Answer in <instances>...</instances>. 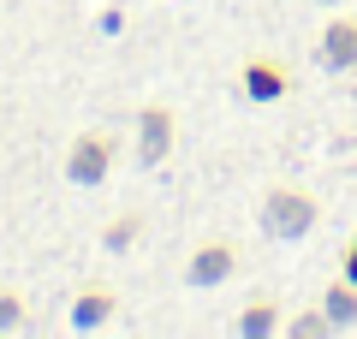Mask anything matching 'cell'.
Listing matches in <instances>:
<instances>
[{
    "label": "cell",
    "mask_w": 357,
    "mask_h": 339,
    "mask_svg": "<svg viewBox=\"0 0 357 339\" xmlns=\"http://www.w3.org/2000/svg\"><path fill=\"white\" fill-rule=\"evenodd\" d=\"M321 220V197L310 185H292V179H280V185L262 190V209H256V226H262L268 239L280 244H298L304 232H316Z\"/></svg>",
    "instance_id": "6da1fadb"
},
{
    "label": "cell",
    "mask_w": 357,
    "mask_h": 339,
    "mask_svg": "<svg viewBox=\"0 0 357 339\" xmlns=\"http://www.w3.org/2000/svg\"><path fill=\"white\" fill-rule=\"evenodd\" d=\"M114 155H119V131H107V126H89V131H77L72 143H66V179L72 185H102L107 173H114Z\"/></svg>",
    "instance_id": "7a4b0ae2"
},
{
    "label": "cell",
    "mask_w": 357,
    "mask_h": 339,
    "mask_svg": "<svg viewBox=\"0 0 357 339\" xmlns=\"http://www.w3.org/2000/svg\"><path fill=\"white\" fill-rule=\"evenodd\" d=\"M292 89H298L292 66L274 60V54H250V60L238 66V96L250 101V107H280Z\"/></svg>",
    "instance_id": "3957f363"
},
{
    "label": "cell",
    "mask_w": 357,
    "mask_h": 339,
    "mask_svg": "<svg viewBox=\"0 0 357 339\" xmlns=\"http://www.w3.org/2000/svg\"><path fill=\"white\" fill-rule=\"evenodd\" d=\"M131 143H137V167H161L167 155L178 149V113L167 107V101L137 107V131H131Z\"/></svg>",
    "instance_id": "277c9868"
},
{
    "label": "cell",
    "mask_w": 357,
    "mask_h": 339,
    "mask_svg": "<svg viewBox=\"0 0 357 339\" xmlns=\"http://www.w3.org/2000/svg\"><path fill=\"white\" fill-rule=\"evenodd\" d=\"M178 274H185V286H191V292L227 286V280L238 274V244H232V239H203L191 256H185V268H178Z\"/></svg>",
    "instance_id": "5b68a950"
},
{
    "label": "cell",
    "mask_w": 357,
    "mask_h": 339,
    "mask_svg": "<svg viewBox=\"0 0 357 339\" xmlns=\"http://www.w3.org/2000/svg\"><path fill=\"white\" fill-rule=\"evenodd\" d=\"M316 60L328 72H357V18H328V30L316 36Z\"/></svg>",
    "instance_id": "8992f818"
},
{
    "label": "cell",
    "mask_w": 357,
    "mask_h": 339,
    "mask_svg": "<svg viewBox=\"0 0 357 339\" xmlns=\"http://www.w3.org/2000/svg\"><path fill=\"white\" fill-rule=\"evenodd\" d=\"M232 333H238V339H274V333H286V303L250 298L238 315H232Z\"/></svg>",
    "instance_id": "52a82bcc"
},
{
    "label": "cell",
    "mask_w": 357,
    "mask_h": 339,
    "mask_svg": "<svg viewBox=\"0 0 357 339\" xmlns=\"http://www.w3.org/2000/svg\"><path fill=\"white\" fill-rule=\"evenodd\" d=\"M114 310H119V292L114 286H84L72 298V327H77V333H96V327L114 322Z\"/></svg>",
    "instance_id": "ba28073f"
},
{
    "label": "cell",
    "mask_w": 357,
    "mask_h": 339,
    "mask_svg": "<svg viewBox=\"0 0 357 339\" xmlns=\"http://www.w3.org/2000/svg\"><path fill=\"white\" fill-rule=\"evenodd\" d=\"M143 232H149V220H143L137 209H119L114 220L102 226V250H114V256H126V250H137V244H143Z\"/></svg>",
    "instance_id": "9c48e42d"
},
{
    "label": "cell",
    "mask_w": 357,
    "mask_h": 339,
    "mask_svg": "<svg viewBox=\"0 0 357 339\" xmlns=\"http://www.w3.org/2000/svg\"><path fill=\"white\" fill-rule=\"evenodd\" d=\"M321 310H328V322L333 327H357V280H333L328 292H321Z\"/></svg>",
    "instance_id": "30bf717a"
},
{
    "label": "cell",
    "mask_w": 357,
    "mask_h": 339,
    "mask_svg": "<svg viewBox=\"0 0 357 339\" xmlns=\"http://www.w3.org/2000/svg\"><path fill=\"white\" fill-rule=\"evenodd\" d=\"M286 333L292 339H321V333H333V322H328V310H310V315H292V322H286Z\"/></svg>",
    "instance_id": "8fae6325"
},
{
    "label": "cell",
    "mask_w": 357,
    "mask_h": 339,
    "mask_svg": "<svg viewBox=\"0 0 357 339\" xmlns=\"http://www.w3.org/2000/svg\"><path fill=\"white\" fill-rule=\"evenodd\" d=\"M18 327H24V298L0 292V333H18Z\"/></svg>",
    "instance_id": "7c38bea8"
},
{
    "label": "cell",
    "mask_w": 357,
    "mask_h": 339,
    "mask_svg": "<svg viewBox=\"0 0 357 339\" xmlns=\"http://www.w3.org/2000/svg\"><path fill=\"white\" fill-rule=\"evenodd\" d=\"M96 30H102V36H119V30H126V6H107V13L96 18Z\"/></svg>",
    "instance_id": "4fadbf2b"
},
{
    "label": "cell",
    "mask_w": 357,
    "mask_h": 339,
    "mask_svg": "<svg viewBox=\"0 0 357 339\" xmlns=\"http://www.w3.org/2000/svg\"><path fill=\"white\" fill-rule=\"evenodd\" d=\"M340 274L357 280V226H351V239H345V250H340Z\"/></svg>",
    "instance_id": "5bb4252c"
}]
</instances>
